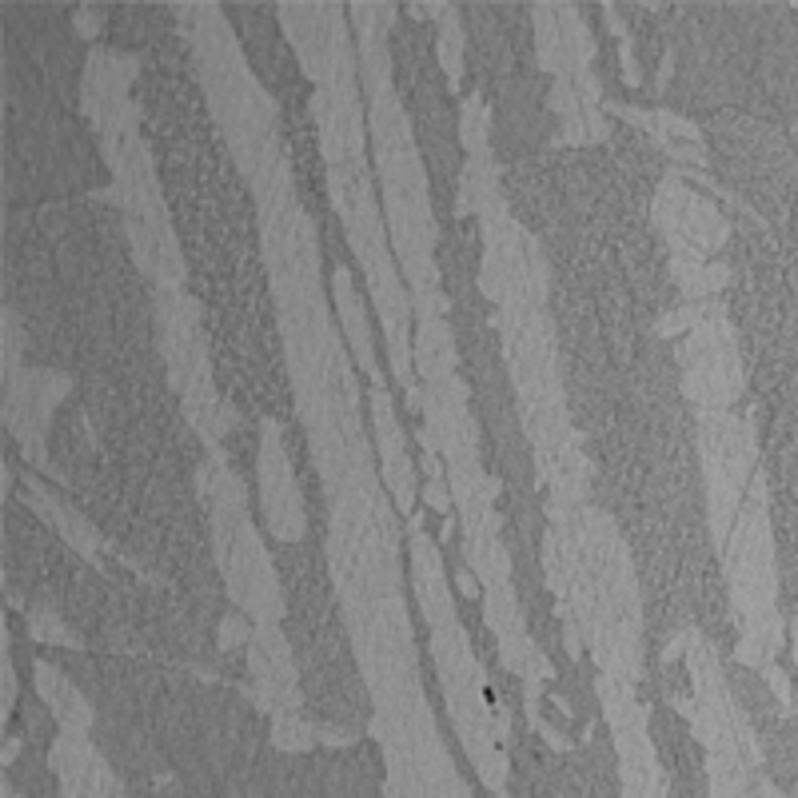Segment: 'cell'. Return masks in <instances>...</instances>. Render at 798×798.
<instances>
[{"label":"cell","instance_id":"6da1fadb","mask_svg":"<svg viewBox=\"0 0 798 798\" xmlns=\"http://www.w3.org/2000/svg\"><path fill=\"white\" fill-rule=\"evenodd\" d=\"M36 683H40V695L48 699L52 715L64 723V731H84V727L92 723V711H88V703L80 699V691L68 687L52 667H40V671H36Z\"/></svg>","mask_w":798,"mask_h":798},{"label":"cell","instance_id":"7a4b0ae2","mask_svg":"<svg viewBox=\"0 0 798 798\" xmlns=\"http://www.w3.org/2000/svg\"><path fill=\"white\" fill-rule=\"evenodd\" d=\"M276 747H284V751H300V747H308L312 743V727L308 723H300V719H292V715H280L276 719Z\"/></svg>","mask_w":798,"mask_h":798},{"label":"cell","instance_id":"3957f363","mask_svg":"<svg viewBox=\"0 0 798 798\" xmlns=\"http://www.w3.org/2000/svg\"><path fill=\"white\" fill-rule=\"evenodd\" d=\"M439 48H443V60H447L451 80H459V60H463V52H459V24H455V12H451V8H443V40H439Z\"/></svg>","mask_w":798,"mask_h":798},{"label":"cell","instance_id":"277c9868","mask_svg":"<svg viewBox=\"0 0 798 798\" xmlns=\"http://www.w3.org/2000/svg\"><path fill=\"white\" fill-rule=\"evenodd\" d=\"M32 635H36V639H52V643H76V639L60 627L56 615H32Z\"/></svg>","mask_w":798,"mask_h":798},{"label":"cell","instance_id":"5b68a950","mask_svg":"<svg viewBox=\"0 0 798 798\" xmlns=\"http://www.w3.org/2000/svg\"><path fill=\"white\" fill-rule=\"evenodd\" d=\"M767 683H771V691L779 695V703L791 707V683H787V675H783L779 667H767Z\"/></svg>","mask_w":798,"mask_h":798},{"label":"cell","instance_id":"8992f818","mask_svg":"<svg viewBox=\"0 0 798 798\" xmlns=\"http://www.w3.org/2000/svg\"><path fill=\"white\" fill-rule=\"evenodd\" d=\"M244 635H248V631H244V623H240V619H228V623H224V647H236V643H244Z\"/></svg>","mask_w":798,"mask_h":798},{"label":"cell","instance_id":"52a82bcc","mask_svg":"<svg viewBox=\"0 0 798 798\" xmlns=\"http://www.w3.org/2000/svg\"><path fill=\"white\" fill-rule=\"evenodd\" d=\"M795 663H798V619H795Z\"/></svg>","mask_w":798,"mask_h":798}]
</instances>
